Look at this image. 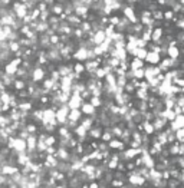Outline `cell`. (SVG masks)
<instances>
[{
	"mask_svg": "<svg viewBox=\"0 0 184 188\" xmlns=\"http://www.w3.org/2000/svg\"><path fill=\"white\" fill-rule=\"evenodd\" d=\"M53 10H55V13H59V12H61V10H62V9H61V6H59V4H56V6H55V9H53Z\"/></svg>",
	"mask_w": 184,
	"mask_h": 188,
	"instance_id": "obj_2",
	"label": "cell"
},
{
	"mask_svg": "<svg viewBox=\"0 0 184 188\" xmlns=\"http://www.w3.org/2000/svg\"><path fill=\"white\" fill-rule=\"evenodd\" d=\"M125 14H128V17H130L131 20H134V13H132V10H131L130 7L125 9Z\"/></svg>",
	"mask_w": 184,
	"mask_h": 188,
	"instance_id": "obj_1",
	"label": "cell"
},
{
	"mask_svg": "<svg viewBox=\"0 0 184 188\" xmlns=\"http://www.w3.org/2000/svg\"><path fill=\"white\" fill-rule=\"evenodd\" d=\"M171 16H173L171 12H167V13H165V17H167V19H171Z\"/></svg>",
	"mask_w": 184,
	"mask_h": 188,
	"instance_id": "obj_3",
	"label": "cell"
}]
</instances>
